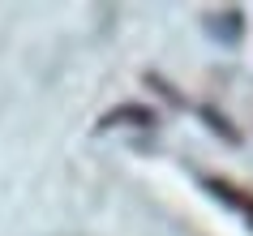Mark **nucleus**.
I'll list each match as a JSON object with an SVG mask.
<instances>
[{
	"mask_svg": "<svg viewBox=\"0 0 253 236\" xmlns=\"http://www.w3.org/2000/svg\"><path fill=\"white\" fill-rule=\"evenodd\" d=\"M202 185H206V189H211V193L219 197V202H227V206H232V210H240L245 219H253V197H249V193H240V189H236L232 181H219V176H206Z\"/></svg>",
	"mask_w": 253,
	"mask_h": 236,
	"instance_id": "f257e3e1",
	"label": "nucleus"
},
{
	"mask_svg": "<svg viewBox=\"0 0 253 236\" xmlns=\"http://www.w3.org/2000/svg\"><path fill=\"white\" fill-rule=\"evenodd\" d=\"M112 125H155V112L142 107V103H125V107H116V112H107L99 120V129H112Z\"/></svg>",
	"mask_w": 253,
	"mask_h": 236,
	"instance_id": "f03ea898",
	"label": "nucleus"
},
{
	"mask_svg": "<svg viewBox=\"0 0 253 236\" xmlns=\"http://www.w3.org/2000/svg\"><path fill=\"white\" fill-rule=\"evenodd\" d=\"M202 116L211 120V125H214V133H223L227 142H240V133L232 129V125H227V116H219V112H211V107H202Z\"/></svg>",
	"mask_w": 253,
	"mask_h": 236,
	"instance_id": "7ed1b4c3",
	"label": "nucleus"
}]
</instances>
